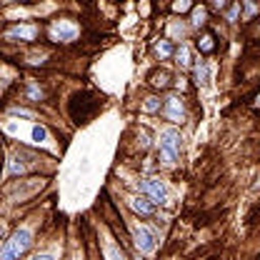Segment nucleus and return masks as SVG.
<instances>
[{
	"label": "nucleus",
	"mask_w": 260,
	"mask_h": 260,
	"mask_svg": "<svg viewBox=\"0 0 260 260\" xmlns=\"http://www.w3.org/2000/svg\"><path fill=\"white\" fill-rule=\"evenodd\" d=\"M32 245V233L28 228H18L0 248V260H20Z\"/></svg>",
	"instance_id": "nucleus-1"
},
{
	"label": "nucleus",
	"mask_w": 260,
	"mask_h": 260,
	"mask_svg": "<svg viewBox=\"0 0 260 260\" xmlns=\"http://www.w3.org/2000/svg\"><path fill=\"white\" fill-rule=\"evenodd\" d=\"M180 148H183V138L175 128H165L160 130L158 138V150H160V160L165 165H175L180 158Z\"/></svg>",
	"instance_id": "nucleus-2"
},
{
	"label": "nucleus",
	"mask_w": 260,
	"mask_h": 260,
	"mask_svg": "<svg viewBox=\"0 0 260 260\" xmlns=\"http://www.w3.org/2000/svg\"><path fill=\"white\" fill-rule=\"evenodd\" d=\"M130 240H133V245L138 248V253H143V255H153L155 248H158V233H155L153 228L143 225V223L133 225Z\"/></svg>",
	"instance_id": "nucleus-3"
},
{
	"label": "nucleus",
	"mask_w": 260,
	"mask_h": 260,
	"mask_svg": "<svg viewBox=\"0 0 260 260\" xmlns=\"http://www.w3.org/2000/svg\"><path fill=\"white\" fill-rule=\"evenodd\" d=\"M48 35H50V40H55V43H75L78 35H80V28H78L75 20L60 18V20H53V23H50Z\"/></svg>",
	"instance_id": "nucleus-4"
},
{
	"label": "nucleus",
	"mask_w": 260,
	"mask_h": 260,
	"mask_svg": "<svg viewBox=\"0 0 260 260\" xmlns=\"http://www.w3.org/2000/svg\"><path fill=\"white\" fill-rule=\"evenodd\" d=\"M138 188H140V193L145 198H150L155 205H160V203L168 200V185L162 183L160 178H145V180L138 183Z\"/></svg>",
	"instance_id": "nucleus-5"
},
{
	"label": "nucleus",
	"mask_w": 260,
	"mask_h": 260,
	"mask_svg": "<svg viewBox=\"0 0 260 260\" xmlns=\"http://www.w3.org/2000/svg\"><path fill=\"white\" fill-rule=\"evenodd\" d=\"M38 32H40V28L35 23H20V25L8 28V30L3 32V38L5 40H15V43H32L38 38Z\"/></svg>",
	"instance_id": "nucleus-6"
},
{
	"label": "nucleus",
	"mask_w": 260,
	"mask_h": 260,
	"mask_svg": "<svg viewBox=\"0 0 260 260\" xmlns=\"http://www.w3.org/2000/svg\"><path fill=\"white\" fill-rule=\"evenodd\" d=\"M162 115L170 120V123H183L185 120V108H183V100L175 95L165 98L162 103Z\"/></svg>",
	"instance_id": "nucleus-7"
},
{
	"label": "nucleus",
	"mask_w": 260,
	"mask_h": 260,
	"mask_svg": "<svg viewBox=\"0 0 260 260\" xmlns=\"http://www.w3.org/2000/svg\"><path fill=\"white\" fill-rule=\"evenodd\" d=\"M128 203H130V208H133V213L140 215V218H150L155 213V203L150 198H145V195H135V198H130Z\"/></svg>",
	"instance_id": "nucleus-8"
},
{
	"label": "nucleus",
	"mask_w": 260,
	"mask_h": 260,
	"mask_svg": "<svg viewBox=\"0 0 260 260\" xmlns=\"http://www.w3.org/2000/svg\"><path fill=\"white\" fill-rule=\"evenodd\" d=\"M198 50H200V53H205V55H208V53H213V50H215V35H213V32H200V38H198Z\"/></svg>",
	"instance_id": "nucleus-9"
},
{
	"label": "nucleus",
	"mask_w": 260,
	"mask_h": 260,
	"mask_svg": "<svg viewBox=\"0 0 260 260\" xmlns=\"http://www.w3.org/2000/svg\"><path fill=\"white\" fill-rule=\"evenodd\" d=\"M150 85L165 90V88L170 85V73H168V70H153V73H150Z\"/></svg>",
	"instance_id": "nucleus-10"
},
{
	"label": "nucleus",
	"mask_w": 260,
	"mask_h": 260,
	"mask_svg": "<svg viewBox=\"0 0 260 260\" xmlns=\"http://www.w3.org/2000/svg\"><path fill=\"white\" fill-rule=\"evenodd\" d=\"M190 23H193V28H203L205 23H208V8H193V15H190Z\"/></svg>",
	"instance_id": "nucleus-11"
},
{
	"label": "nucleus",
	"mask_w": 260,
	"mask_h": 260,
	"mask_svg": "<svg viewBox=\"0 0 260 260\" xmlns=\"http://www.w3.org/2000/svg\"><path fill=\"white\" fill-rule=\"evenodd\" d=\"M105 258L108 260H128V255L123 253V248H120V245L108 243V245H105Z\"/></svg>",
	"instance_id": "nucleus-12"
},
{
	"label": "nucleus",
	"mask_w": 260,
	"mask_h": 260,
	"mask_svg": "<svg viewBox=\"0 0 260 260\" xmlns=\"http://www.w3.org/2000/svg\"><path fill=\"white\" fill-rule=\"evenodd\" d=\"M175 58H178V63L183 68H190V48L183 43L180 48H175Z\"/></svg>",
	"instance_id": "nucleus-13"
},
{
	"label": "nucleus",
	"mask_w": 260,
	"mask_h": 260,
	"mask_svg": "<svg viewBox=\"0 0 260 260\" xmlns=\"http://www.w3.org/2000/svg\"><path fill=\"white\" fill-rule=\"evenodd\" d=\"M143 110H145V113H158V110H162V100L158 95L145 98V103H143Z\"/></svg>",
	"instance_id": "nucleus-14"
},
{
	"label": "nucleus",
	"mask_w": 260,
	"mask_h": 260,
	"mask_svg": "<svg viewBox=\"0 0 260 260\" xmlns=\"http://www.w3.org/2000/svg\"><path fill=\"white\" fill-rule=\"evenodd\" d=\"M155 53H158L160 58H170V55H175V50H173L170 40H158V43H155Z\"/></svg>",
	"instance_id": "nucleus-15"
},
{
	"label": "nucleus",
	"mask_w": 260,
	"mask_h": 260,
	"mask_svg": "<svg viewBox=\"0 0 260 260\" xmlns=\"http://www.w3.org/2000/svg\"><path fill=\"white\" fill-rule=\"evenodd\" d=\"M195 78H198L195 83H205L208 80V68H205V63L200 58H198V65H195Z\"/></svg>",
	"instance_id": "nucleus-16"
},
{
	"label": "nucleus",
	"mask_w": 260,
	"mask_h": 260,
	"mask_svg": "<svg viewBox=\"0 0 260 260\" xmlns=\"http://www.w3.org/2000/svg\"><path fill=\"white\" fill-rule=\"evenodd\" d=\"M193 8V0H175L173 3V10L175 13H185V10H190Z\"/></svg>",
	"instance_id": "nucleus-17"
},
{
	"label": "nucleus",
	"mask_w": 260,
	"mask_h": 260,
	"mask_svg": "<svg viewBox=\"0 0 260 260\" xmlns=\"http://www.w3.org/2000/svg\"><path fill=\"white\" fill-rule=\"evenodd\" d=\"M28 98H30V100H43V90H40L35 83H30V88H28Z\"/></svg>",
	"instance_id": "nucleus-18"
},
{
	"label": "nucleus",
	"mask_w": 260,
	"mask_h": 260,
	"mask_svg": "<svg viewBox=\"0 0 260 260\" xmlns=\"http://www.w3.org/2000/svg\"><path fill=\"white\" fill-rule=\"evenodd\" d=\"M32 138H35L38 143H40V140H45V130H43V128H38V125H35V128H32Z\"/></svg>",
	"instance_id": "nucleus-19"
},
{
	"label": "nucleus",
	"mask_w": 260,
	"mask_h": 260,
	"mask_svg": "<svg viewBox=\"0 0 260 260\" xmlns=\"http://www.w3.org/2000/svg\"><path fill=\"white\" fill-rule=\"evenodd\" d=\"M238 13H240V3H235V5L228 10V20H235V15H238Z\"/></svg>",
	"instance_id": "nucleus-20"
},
{
	"label": "nucleus",
	"mask_w": 260,
	"mask_h": 260,
	"mask_svg": "<svg viewBox=\"0 0 260 260\" xmlns=\"http://www.w3.org/2000/svg\"><path fill=\"white\" fill-rule=\"evenodd\" d=\"M10 113H13V115H23V118H32V113H28L25 108H13Z\"/></svg>",
	"instance_id": "nucleus-21"
},
{
	"label": "nucleus",
	"mask_w": 260,
	"mask_h": 260,
	"mask_svg": "<svg viewBox=\"0 0 260 260\" xmlns=\"http://www.w3.org/2000/svg\"><path fill=\"white\" fill-rule=\"evenodd\" d=\"M228 5V0H210V8H215V10H223Z\"/></svg>",
	"instance_id": "nucleus-22"
},
{
	"label": "nucleus",
	"mask_w": 260,
	"mask_h": 260,
	"mask_svg": "<svg viewBox=\"0 0 260 260\" xmlns=\"http://www.w3.org/2000/svg\"><path fill=\"white\" fill-rule=\"evenodd\" d=\"M30 260H55V258H53L50 253H38V255H32Z\"/></svg>",
	"instance_id": "nucleus-23"
},
{
	"label": "nucleus",
	"mask_w": 260,
	"mask_h": 260,
	"mask_svg": "<svg viewBox=\"0 0 260 260\" xmlns=\"http://www.w3.org/2000/svg\"><path fill=\"white\" fill-rule=\"evenodd\" d=\"M10 3H28V0H10Z\"/></svg>",
	"instance_id": "nucleus-24"
},
{
	"label": "nucleus",
	"mask_w": 260,
	"mask_h": 260,
	"mask_svg": "<svg viewBox=\"0 0 260 260\" xmlns=\"http://www.w3.org/2000/svg\"><path fill=\"white\" fill-rule=\"evenodd\" d=\"M255 108H260V95H258V103H255Z\"/></svg>",
	"instance_id": "nucleus-25"
},
{
	"label": "nucleus",
	"mask_w": 260,
	"mask_h": 260,
	"mask_svg": "<svg viewBox=\"0 0 260 260\" xmlns=\"http://www.w3.org/2000/svg\"><path fill=\"white\" fill-rule=\"evenodd\" d=\"M0 240H3V230H0Z\"/></svg>",
	"instance_id": "nucleus-26"
}]
</instances>
